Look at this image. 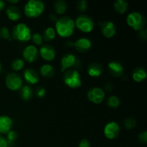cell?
Returning a JSON list of instances; mask_svg holds the SVG:
<instances>
[{
    "instance_id": "cell-3",
    "label": "cell",
    "mask_w": 147,
    "mask_h": 147,
    "mask_svg": "<svg viewBox=\"0 0 147 147\" xmlns=\"http://www.w3.org/2000/svg\"><path fill=\"white\" fill-rule=\"evenodd\" d=\"M11 35L14 40L19 42H28L32 38L31 30L27 24L20 23L13 27Z\"/></svg>"
},
{
    "instance_id": "cell-37",
    "label": "cell",
    "mask_w": 147,
    "mask_h": 147,
    "mask_svg": "<svg viewBox=\"0 0 147 147\" xmlns=\"http://www.w3.org/2000/svg\"><path fill=\"white\" fill-rule=\"evenodd\" d=\"M105 88L107 91H111L113 89V85L111 84V83H107V84L105 85Z\"/></svg>"
},
{
    "instance_id": "cell-19",
    "label": "cell",
    "mask_w": 147,
    "mask_h": 147,
    "mask_svg": "<svg viewBox=\"0 0 147 147\" xmlns=\"http://www.w3.org/2000/svg\"><path fill=\"white\" fill-rule=\"evenodd\" d=\"M6 14L11 21H17L21 17V11L15 6H9L6 10Z\"/></svg>"
},
{
    "instance_id": "cell-28",
    "label": "cell",
    "mask_w": 147,
    "mask_h": 147,
    "mask_svg": "<svg viewBox=\"0 0 147 147\" xmlns=\"http://www.w3.org/2000/svg\"><path fill=\"white\" fill-rule=\"evenodd\" d=\"M17 138H18V134H17V132L14 131H10L7 134V139H6L8 146L14 144V142L17 140Z\"/></svg>"
},
{
    "instance_id": "cell-6",
    "label": "cell",
    "mask_w": 147,
    "mask_h": 147,
    "mask_svg": "<svg viewBox=\"0 0 147 147\" xmlns=\"http://www.w3.org/2000/svg\"><path fill=\"white\" fill-rule=\"evenodd\" d=\"M126 22L129 27L136 31H142L145 25V19L142 14L136 11L130 13L128 15Z\"/></svg>"
},
{
    "instance_id": "cell-24",
    "label": "cell",
    "mask_w": 147,
    "mask_h": 147,
    "mask_svg": "<svg viewBox=\"0 0 147 147\" xmlns=\"http://www.w3.org/2000/svg\"><path fill=\"white\" fill-rule=\"evenodd\" d=\"M56 36V32L53 27H48L44 30L42 34L43 40H45L47 42L53 41Z\"/></svg>"
},
{
    "instance_id": "cell-39",
    "label": "cell",
    "mask_w": 147,
    "mask_h": 147,
    "mask_svg": "<svg viewBox=\"0 0 147 147\" xmlns=\"http://www.w3.org/2000/svg\"><path fill=\"white\" fill-rule=\"evenodd\" d=\"M8 2L10 3V4H17V3L19 2V1L18 0H9Z\"/></svg>"
},
{
    "instance_id": "cell-32",
    "label": "cell",
    "mask_w": 147,
    "mask_h": 147,
    "mask_svg": "<svg viewBox=\"0 0 147 147\" xmlns=\"http://www.w3.org/2000/svg\"><path fill=\"white\" fill-rule=\"evenodd\" d=\"M87 7V2H86V0H80V1H78L77 4H76V8L80 12H83V11H86Z\"/></svg>"
},
{
    "instance_id": "cell-17",
    "label": "cell",
    "mask_w": 147,
    "mask_h": 147,
    "mask_svg": "<svg viewBox=\"0 0 147 147\" xmlns=\"http://www.w3.org/2000/svg\"><path fill=\"white\" fill-rule=\"evenodd\" d=\"M111 74L114 77H121L123 73V67L121 63L118 61H111L108 65Z\"/></svg>"
},
{
    "instance_id": "cell-35",
    "label": "cell",
    "mask_w": 147,
    "mask_h": 147,
    "mask_svg": "<svg viewBox=\"0 0 147 147\" xmlns=\"http://www.w3.org/2000/svg\"><path fill=\"white\" fill-rule=\"evenodd\" d=\"M78 147H90V144L87 139H83L79 143Z\"/></svg>"
},
{
    "instance_id": "cell-25",
    "label": "cell",
    "mask_w": 147,
    "mask_h": 147,
    "mask_svg": "<svg viewBox=\"0 0 147 147\" xmlns=\"http://www.w3.org/2000/svg\"><path fill=\"white\" fill-rule=\"evenodd\" d=\"M67 3L64 0H58L54 4V9L57 14H63L67 10Z\"/></svg>"
},
{
    "instance_id": "cell-33",
    "label": "cell",
    "mask_w": 147,
    "mask_h": 147,
    "mask_svg": "<svg viewBox=\"0 0 147 147\" xmlns=\"http://www.w3.org/2000/svg\"><path fill=\"white\" fill-rule=\"evenodd\" d=\"M139 140L141 143L146 144L147 142V131H144L142 132L139 136Z\"/></svg>"
},
{
    "instance_id": "cell-8",
    "label": "cell",
    "mask_w": 147,
    "mask_h": 147,
    "mask_svg": "<svg viewBox=\"0 0 147 147\" xmlns=\"http://www.w3.org/2000/svg\"><path fill=\"white\" fill-rule=\"evenodd\" d=\"M120 126L116 122L111 121L108 123L105 126L104 129H103V133H104L105 136L107 139L113 140V139H116L120 133Z\"/></svg>"
},
{
    "instance_id": "cell-14",
    "label": "cell",
    "mask_w": 147,
    "mask_h": 147,
    "mask_svg": "<svg viewBox=\"0 0 147 147\" xmlns=\"http://www.w3.org/2000/svg\"><path fill=\"white\" fill-rule=\"evenodd\" d=\"M12 119L7 116H0V134H7L12 127Z\"/></svg>"
},
{
    "instance_id": "cell-15",
    "label": "cell",
    "mask_w": 147,
    "mask_h": 147,
    "mask_svg": "<svg viewBox=\"0 0 147 147\" xmlns=\"http://www.w3.org/2000/svg\"><path fill=\"white\" fill-rule=\"evenodd\" d=\"M76 63V56L73 54H66L61 60V72H65L67 69L75 65Z\"/></svg>"
},
{
    "instance_id": "cell-7",
    "label": "cell",
    "mask_w": 147,
    "mask_h": 147,
    "mask_svg": "<svg viewBox=\"0 0 147 147\" xmlns=\"http://www.w3.org/2000/svg\"><path fill=\"white\" fill-rule=\"evenodd\" d=\"M5 83L7 88L9 90H18L22 87V79L17 73H11L6 77Z\"/></svg>"
},
{
    "instance_id": "cell-2",
    "label": "cell",
    "mask_w": 147,
    "mask_h": 147,
    "mask_svg": "<svg viewBox=\"0 0 147 147\" xmlns=\"http://www.w3.org/2000/svg\"><path fill=\"white\" fill-rule=\"evenodd\" d=\"M45 10V4L40 0H30L25 4L24 12L29 18H36L41 15Z\"/></svg>"
},
{
    "instance_id": "cell-26",
    "label": "cell",
    "mask_w": 147,
    "mask_h": 147,
    "mask_svg": "<svg viewBox=\"0 0 147 147\" xmlns=\"http://www.w3.org/2000/svg\"><path fill=\"white\" fill-rule=\"evenodd\" d=\"M24 65V60L22 59L17 58L13 60L12 63L11 64V67L13 70L14 71H19V70H22Z\"/></svg>"
},
{
    "instance_id": "cell-40",
    "label": "cell",
    "mask_w": 147,
    "mask_h": 147,
    "mask_svg": "<svg viewBox=\"0 0 147 147\" xmlns=\"http://www.w3.org/2000/svg\"><path fill=\"white\" fill-rule=\"evenodd\" d=\"M1 64L0 63V74H1Z\"/></svg>"
},
{
    "instance_id": "cell-34",
    "label": "cell",
    "mask_w": 147,
    "mask_h": 147,
    "mask_svg": "<svg viewBox=\"0 0 147 147\" xmlns=\"http://www.w3.org/2000/svg\"><path fill=\"white\" fill-rule=\"evenodd\" d=\"M37 96H38L39 98H43L45 97V93H46V90L44 88H42V87H40L38 88L37 89Z\"/></svg>"
},
{
    "instance_id": "cell-1",
    "label": "cell",
    "mask_w": 147,
    "mask_h": 147,
    "mask_svg": "<svg viewBox=\"0 0 147 147\" xmlns=\"http://www.w3.org/2000/svg\"><path fill=\"white\" fill-rule=\"evenodd\" d=\"M75 21L70 17H62L55 22V32L62 37H70L75 30Z\"/></svg>"
},
{
    "instance_id": "cell-10",
    "label": "cell",
    "mask_w": 147,
    "mask_h": 147,
    "mask_svg": "<svg viewBox=\"0 0 147 147\" xmlns=\"http://www.w3.org/2000/svg\"><path fill=\"white\" fill-rule=\"evenodd\" d=\"M39 55V52L37 47L32 45H28L23 50L22 56L24 60L28 63H33L37 59Z\"/></svg>"
},
{
    "instance_id": "cell-12",
    "label": "cell",
    "mask_w": 147,
    "mask_h": 147,
    "mask_svg": "<svg viewBox=\"0 0 147 147\" xmlns=\"http://www.w3.org/2000/svg\"><path fill=\"white\" fill-rule=\"evenodd\" d=\"M73 45L78 51L80 53H85V52L88 51L91 48L92 43L89 39L81 37V38L78 39L75 42H73Z\"/></svg>"
},
{
    "instance_id": "cell-20",
    "label": "cell",
    "mask_w": 147,
    "mask_h": 147,
    "mask_svg": "<svg viewBox=\"0 0 147 147\" xmlns=\"http://www.w3.org/2000/svg\"><path fill=\"white\" fill-rule=\"evenodd\" d=\"M146 71L143 67H137L134 70V73L132 74V78L136 82H142L146 78Z\"/></svg>"
},
{
    "instance_id": "cell-22",
    "label": "cell",
    "mask_w": 147,
    "mask_h": 147,
    "mask_svg": "<svg viewBox=\"0 0 147 147\" xmlns=\"http://www.w3.org/2000/svg\"><path fill=\"white\" fill-rule=\"evenodd\" d=\"M114 9L117 11L119 14H124L128 9L129 7V4L127 1H124V0H117L116 2L114 3Z\"/></svg>"
},
{
    "instance_id": "cell-29",
    "label": "cell",
    "mask_w": 147,
    "mask_h": 147,
    "mask_svg": "<svg viewBox=\"0 0 147 147\" xmlns=\"http://www.w3.org/2000/svg\"><path fill=\"white\" fill-rule=\"evenodd\" d=\"M11 34L9 32V30L7 27H3L0 29V37L2 39L7 40H11Z\"/></svg>"
},
{
    "instance_id": "cell-18",
    "label": "cell",
    "mask_w": 147,
    "mask_h": 147,
    "mask_svg": "<svg viewBox=\"0 0 147 147\" xmlns=\"http://www.w3.org/2000/svg\"><path fill=\"white\" fill-rule=\"evenodd\" d=\"M89 76L93 78H98L103 73V67L100 64L96 63H92L88 65L87 69Z\"/></svg>"
},
{
    "instance_id": "cell-13",
    "label": "cell",
    "mask_w": 147,
    "mask_h": 147,
    "mask_svg": "<svg viewBox=\"0 0 147 147\" xmlns=\"http://www.w3.org/2000/svg\"><path fill=\"white\" fill-rule=\"evenodd\" d=\"M101 32L103 36L107 38L113 37L116 33V27L114 23L111 21H106L102 23Z\"/></svg>"
},
{
    "instance_id": "cell-11",
    "label": "cell",
    "mask_w": 147,
    "mask_h": 147,
    "mask_svg": "<svg viewBox=\"0 0 147 147\" xmlns=\"http://www.w3.org/2000/svg\"><path fill=\"white\" fill-rule=\"evenodd\" d=\"M40 56L47 61H51L55 57V50L50 45H44L42 46L39 51Z\"/></svg>"
},
{
    "instance_id": "cell-9",
    "label": "cell",
    "mask_w": 147,
    "mask_h": 147,
    "mask_svg": "<svg viewBox=\"0 0 147 147\" xmlns=\"http://www.w3.org/2000/svg\"><path fill=\"white\" fill-rule=\"evenodd\" d=\"M105 95L106 94L103 89L100 88H93L88 90L87 97L88 99L92 103L99 104L104 100Z\"/></svg>"
},
{
    "instance_id": "cell-30",
    "label": "cell",
    "mask_w": 147,
    "mask_h": 147,
    "mask_svg": "<svg viewBox=\"0 0 147 147\" xmlns=\"http://www.w3.org/2000/svg\"><path fill=\"white\" fill-rule=\"evenodd\" d=\"M123 124L127 129H132L136 126V121L135 119H132V118H127L126 119H125Z\"/></svg>"
},
{
    "instance_id": "cell-31",
    "label": "cell",
    "mask_w": 147,
    "mask_h": 147,
    "mask_svg": "<svg viewBox=\"0 0 147 147\" xmlns=\"http://www.w3.org/2000/svg\"><path fill=\"white\" fill-rule=\"evenodd\" d=\"M32 41L36 45H41L43 43V37L42 35L40 33H34L33 34V35H32Z\"/></svg>"
},
{
    "instance_id": "cell-5",
    "label": "cell",
    "mask_w": 147,
    "mask_h": 147,
    "mask_svg": "<svg viewBox=\"0 0 147 147\" xmlns=\"http://www.w3.org/2000/svg\"><path fill=\"white\" fill-rule=\"evenodd\" d=\"M75 25L80 31L85 33L90 32L94 28V22L93 20L86 14L78 16L75 22Z\"/></svg>"
},
{
    "instance_id": "cell-23",
    "label": "cell",
    "mask_w": 147,
    "mask_h": 147,
    "mask_svg": "<svg viewBox=\"0 0 147 147\" xmlns=\"http://www.w3.org/2000/svg\"><path fill=\"white\" fill-rule=\"evenodd\" d=\"M20 96L24 100H29L33 96L32 89L29 86H24L20 89Z\"/></svg>"
},
{
    "instance_id": "cell-27",
    "label": "cell",
    "mask_w": 147,
    "mask_h": 147,
    "mask_svg": "<svg viewBox=\"0 0 147 147\" xmlns=\"http://www.w3.org/2000/svg\"><path fill=\"white\" fill-rule=\"evenodd\" d=\"M107 105L109 107L116 109L120 105V100L116 96H111L108 98Z\"/></svg>"
},
{
    "instance_id": "cell-36",
    "label": "cell",
    "mask_w": 147,
    "mask_h": 147,
    "mask_svg": "<svg viewBox=\"0 0 147 147\" xmlns=\"http://www.w3.org/2000/svg\"><path fill=\"white\" fill-rule=\"evenodd\" d=\"M0 147H8L7 140L4 137L0 135Z\"/></svg>"
},
{
    "instance_id": "cell-21",
    "label": "cell",
    "mask_w": 147,
    "mask_h": 147,
    "mask_svg": "<svg viewBox=\"0 0 147 147\" xmlns=\"http://www.w3.org/2000/svg\"><path fill=\"white\" fill-rule=\"evenodd\" d=\"M40 73L44 77L50 78H53L55 76V69L53 66L49 64H45L43 65L40 67Z\"/></svg>"
},
{
    "instance_id": "cell-16",
    "label": "cell",
    "mask_w": 147,
    "mask_h": 147,
    "mask_svg": "<svg viewBox=\"0 0 147 147\" xmlns=\"http://www.w3.org/2000/svg\"><path fill=\"white\" fill-rule=\"evenodd\" d=\"M24 78L29 84L34 85L38 83L39 76L37 72L32 68H27L23 73Z\"/></svg>"
},
{
    "instance_id": "cell-38",
    "label": "cell",
    "mask_w": 147,
    "mask_h": 147,
    "mask_svg": "<svg viewBox=\"0 0 147 147\" xmlns=\"http://www.w3.org/2000/svg\"><path fill=\"white\" fill-rule=\"evenodd\" d=\"M6 6V3L2 0H0V11H2Z\"/></svg>"
},
{
    "instance_id": "cell-4",
    "label": "cell",
    "mask_w": 147,
    "mask_h": 147,
    "mask_svg": "<svg viewBox=\"0 0 147 147\" xmlns=\"http://www.w3.org/2000/svg\"><path fill=\"white\" fill-rule=\"evenodd\" d=\"M65 84L71 88H77L81 86L82 80L79 72L76 70H68L63 76Z\"/></svg>"
}]
</instances>
